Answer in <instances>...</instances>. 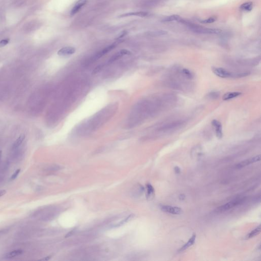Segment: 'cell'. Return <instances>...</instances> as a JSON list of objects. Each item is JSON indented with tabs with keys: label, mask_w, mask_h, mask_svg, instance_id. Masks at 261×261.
Masks as SVG:
<instances>
[{
	"label": "cell",
	"mask_w": 261,
	"mask_h": 261,
	"mask_svg": "<svg viewBox=\"0 0 261 261\" xmlns=\"http://www.w3.org/2000/svg\"><path fill=\"white\" fill-rule=\"evenodd\" d=\"M190 28L192 30V31L197 33L216 34L221 32V30L220 29L205 28L195 25H190Z\"/></svg>",
	"instance_id": "obj_1"
},
{
	"label": "cell",
	"mask_w": 261,
	"mask_h": 261,
	"mask_svg": "<svg viewBox=\"0 0 261 261\" xmlns=\"http://www.w3.org/2000/svg\"><path fill=\"white\" fill-rule=\"evenodd\" d=\"M212 71L216 76L221 78H228L233 76L231 72L222 67H212Z\"/></svg>",
	"instance_id": "obj_2"
},
{
	"label": "cell",
	"mask_w": 261,
	"mask_h": 261,
	"mask_svg": "<svg viewBox=\"0 0 261 261\" xmlns=\"http://www.w3.org/2000/svg\"><path fill=\"white\" fill-rule=\"evenodd\" d=\"M183 123L184 122L182 121H172L171 123L165 124V125L161 127L160 130L162 132H165V133L167 132H171L172 131L175 130L176 129L179 128L181 125H183Z\"/></svg>",
	"instance_id": "obj_3"
},
{
	"label": "cell",
	"mask_w": 261,
	"mask_h": 261,
	"mask_svg": "<svg viewBox=\"0 0 261 261\" xmlns=\"http://www.w3.org/2000/svg\"><path fill=\"white\" fill-rule=\"evenodd\" d=\"M241 200H235V201H230L229 203H225V205H221L219 207H217L216 211L219 213H222V212H225L228 210H230L233 207H234L238 204L240 203Z\"/></svg>",
	"instance_id": "obj_4"
},
{
	"label": "cell",
	"mask_w": 261,
	"mask_h": 261,
	"mask_svg": "<svg viewBox=\"0 0 261 261\" xmlns=\"http://www.w3.org/2000/svg\"><path fill=\"white\" fill-rule=\"evenodd\" d=\"M211 124L214 128L217 137L219 139L222 138L223 137V132L221 123L216 119H213L211 122Z\"/></svg>",
	"instance_id": "obj_5"
},
{
	"label": "cell",
	"mask_w": 261,
	"mask_h": 261,
	"mask_svg": "<svg viewBox=\"0 0 261 261\" xmlns=\"http://www.w3.org/2000/svg\"><path fill=\"white\" fill-rule=\"evenodd\" d=\"M161 209L163 212L170 213L172 214L180 215L182 213V210L180 207H172L170 205H162Z\"/></svg>",
	"instance_id": "obj_6"
},
{
	"label": "cell",
	"mask_w": 261,
	"mask_h": 261,
	"mask_svg": "<svg viewBox=\"0 0 261 261\" xmlns=\"http://www.w3.org/2000/svg\"><path fill=\"white\" fill-rule=\"evenodd\" d=\"M76 52V49L72 47H63L58 51V55L60 56H66L72 55Z\"/></svg>",
	"instance_id": "obj_7"
},
{
	"label": "cell",
	"mask_w": 261,
	"mask_h": 261,
	"mask_svg": "<svg viewBox=\"0 0 261 261\" xmlns=\"http://www.w3.org/2000/svg\"><path fill=\"white\" fill-rule=\"evenodd\" d=\"M150 15V14L148 12H144V11H138V12H129V13H127V14H121L120 16H118L119 18H125V17H128V16H139V17H147Z\"/></svg>",
	"instance_id": "obj_8"
},
{
	"label": "cell",
	"mask_w": 261,
	"mask_h": 261,
	"mask_svg": "<svg viewBox=\"0 0 261 261\" xmlns=\"http://www.w3.org/2000/svg\"><path fill=\"white\" fill-rule=\"evenodd\" d=\"M260 159H261V156H260V155H258V156H257L254 157L250 159H247V160H246L245 161L241 162V163H239L238 165H237V167L238 168H241L244 167L245 166L249 165L252 163H255V162H257L260 161Z\"/></svg>",
	"instance_id": "obj_9"
},
{
	"label": "cell",
	"mask_w": 261,
	"mask_h": 261,
	"mask_svg": "<svg viewBox=\"0 0 261 261\" xmlns=\"http://www.w3.org/2000/svg\"><path fill=\"white\" fill-rule=\"evenodd\" d=\"M131 54V52L127 49H121V51L111 57V58H110L109 60V62H113L115 61L118 60L119 58H121L124 55H129Z\"/></svg>",
	"instance_id": "obj_10"
},
{
	"label": "cell",
	"mask_w": 261,
	"mask_h": 261,
	"mask_svg": "<svg viewBox=\"0 0 261 261\" xmlns=\"http://www.w3.org/2000/svg\"><path fill=\"white\" fill-rule=\"evenodd\" d=\"M87 2V0H79L71 11V16H73L77 14L81 8L86 4Z\"/></svg>",
	"instance_id": "obj_11"
},
{
	"label": "cell",
	"mask_w": 261,
	"mask_h": 261,
	"mask_svg": "<svg viewBox=\"0 0 261 261\" xmlns=\"http://www.w3.org/2000/svg\"><path fill=\"white\" fill-rule=\"evenodd\" d=\"M241 94H242L240 92H228L223 95L222 99L223 100H230L232 99L236 98L241 96Z\"/></svg>",
	"instance_id": "obj_12"
},
{
	"label": "cell",
	"mask_w": 261,
	"mask_h": 261,
	"mask_svg": "<svg viewBox=\"0 0 261 261\" xmlns=\"http://www.w3.org/2000/svg\"><path fill=\"white\" fill-rule=\"evenodd\" d=\"M180 74L183 76L184 78L187 80H192L194 77V75L192 72L190 71L189 69L186 68H183L179 71Z\"/></svg>",
	"instance_id": "obj_13"
},
{
	"label": "cell",
	"mask_w": 261,
	"mask_h": 261,
	"mask_svg": "<svg viewBox=\"0 0 261 261\" xmlns=\"http://www.w3.org/2000/svg\"><path fill=\"white\" fill-rule=\"evenodd\" d=\"M196 237H197L196 236V235H193V236L190 238V239L189 240V241H188L183 246V247L181 248V249L179 250V252H183L184 250H186L187 249L190 247V246L193 245L194 244V243H195V242Z\"/></svg>",
	"instance_id": "obj_14"
},
{
	"label": "cell",
	"mask_w": 261,
	"mask_h": 261,
	"mask_svg": "<svg viewBox=\"0 0 261 261\" xmlns=\"http://www.w3.org/2000/svg\"><path fill=\"white\" fill-rule=\"evenodd\" d=\"M23 252V251L21 249H18V250H15L14 251H12L10 252H7L6 254L4 256V259H12L13 258H14L16 256H20L22 254Z\"/></svg>",
	"instance_id": "obj_15"
},
{
	"label": "cell",
	"mask_w": 261,
	"mask_h": 261,
	"mask_svg": "<svg viewBox=\"0 0 261 261\" xmlns=\"http://www.w3.org/2000/svg\"><path fill=\"white\" fill-rule=\"evenodd\" d=\"M36 24L35 21H31L30 22H28L26 24L24 25V31L26 32H31L33 31L36 29Z\"/></svg>",
	"instance_id": "obj_16"
},
{
	"label": "cell",
	"mask_w": 261,
	"mask_h": 261,
	"mask_svg": "<svg viewBox=\"0 0 261 261\" xmlns=\"http://www.w3.org/2000/svg\"><path fill=\"white\" fill-rule=\"evenodd\" d=\"M116 47V44H112L110 45L109 46L105 48L104 49L102 50V51L100 52L99 53L97 54L96 57V59H98L100 58L102 56H104L105 54H107L108 52H109L112 49H113L115 47Z\"/></svg>",
	"instance_id": "obj_17"
},
{
	"label": "cell",
	"mask_w": 261,
	"mask_h": 261,
	"mask_svg": "<svg viewBox=\"0 0 261 261\" xmlns=\"http://www.w3.org/2000/svg\"><path fill=\"white\" fill-rule=\"evenodd\" d=\"M260 232H261V226L260 225L258 228L252 231L249 234H248L246 236V239H251L252 238H254V237L258 235L260 233Z\"/></svg>",
	"instance_id": "obj_18"
},
{
	"label": "cell",
	"mask_w": 261,
	"mask_h": 261,
	"mask_svg": "<svg viewBox=\"0 0 261 261\" xmlns=\"http://www.w3.org/2000/svg\"><path fill=\"white\" fill-rule=\"evenodd\" d=\"M182 19L180 18V16L178 15H172V16H169L164 18L162 21L164 22H172V21H179L181 22V20Z\"/></svg>",
	"instance_id": "obj_19"
},
{
	"label": "cell",
	"mask_w": 261,
	"mask_h": 261,
	"mask_svg": "<svg viewBox=\"0 0 261 261\" xmlns=\"http://www.w3.org/2000/svg\"><path fill=\"white\" fill-rule=\"evenodd\" d=\"M25 138V135H23V134H22V135H21L20 136V137H18V138L16 140V141L14 142L13 146H12L13 148H14V149H16V148H18V146H20V144L22 143Z\"/></svg>",
	"instance_id": "obj_20"
},
{
	"label": "cell",
	"mask_w": 261,
	"mask_h": 261,
	"mask_svg": "<svg viewBox=\"0 0 261 261\" xmlns=\"http://www.w3.org/2000/svg\"><path fill=\"white\" fill-rule=\"evenodd\" d=\"M220 96V93L218 92H211L207 94V98L211 100H214L218 98Z\"/></svg>",
	"instance_id": "obj_21"
},
{
	"label": "cell",
	"mask_w": 261,
	"mask_h": 261,
	"mask_svg": "<svg viewBox=\"0 0 261 261\" xmlns=\"http://www.w3.org/2000/svg\"><path fill=\"white\" fill-rule=\"evenodd\" d=\"M252 6H253V4H252V2H247L242 5L240 8H241V9L244 10L250 11L252 10Z\"/></svg>",
	"instance_id": "obj_22"
},
{
	"label": "cell",
	"mask_w": 261,
	"mask_h": 261,
	"mask_svg": "<svg viewBox=\"0 0 261 261\" xmlns=\"http://www.w3.org/2000/svg\"><path fill=\"white\" fill-rule=\"evenodd\" d=\"M150 34L153 36H159L166 35L167 34V32L163 30H159L157 31L152 32Z\"/></svg>",
	"instance_id": "obj_23"
},
{
	"label": "cell",
	"mask_w": 261,
	"mask_h": 261,
	"mask_svg": "<svg viewBox=\"0 0 261 261\" xmlns=\"http://www.w3.org/2000/svg\"><path fill=\"white\" fill-rule=\"evenodd\" d=\"M146 188H147V197H149L152 196L153 194H154L155 190H154L153 187L150 184H147L146 185Z\"/></svg>",
	"instance_id": "obj_24"
},
{
	"label": "cell",
	"mask_w": 261,
	"mask_h": 261,
	"mask_svg": "<svg viewBox=\"0 0 261 261\" xmlns=\"http://www.w3.org/2000/svg\"><path fill=\"white\" fill-rule=\"evenodd\" d=\"M216 18L212 17V18L206 19L205 20H202L201 22L203 23V24H210V23L214 22L216 21Z\"/></svg>",
	"instance_id": "obj_25"
},
{
	"label": "cell",
	"mask_w": 261,
	"mask_h": 261,
	"mask_svg": "<svg viewBox=\"0 0 261 261\" xmlns=\"http://www.w3.org/2000/svg\"><path fill=\"white\" fill-rule=\"evenodd\" d=\"M9 39H5L0 41V47H3L9 43Z\"/></svg>",
	"instance_id": "obj_26"
},
{
	"label": "cell",
	"mask_w": 261,
	"mask_h": 261,
	"mask_svg": "<svg viewBox=\"0 0 261 261\" xmlns=\"http://www.w3.org/2000/svg\"><path fill=\"white\" fill-rule=\"evenodd\" d=\"M20 169H18L16 170L15 172H14V174H12V176H11V178H10V180H11V181H12V180H14V179H16V178H17V176H18V174H20Z\"/></svg>",
	"instance_id": "obj_27"
},
{
	"label": "cell",
	"mask_w": 261,
	"mask_h": 261,
	"mask_svg": "<svg viewBox=\"0 0 261 261\" xmlns=\"http://www.w3.org/2000/svg\"><path fill=\"white\" fill-rule=\"evenodd\" d=\"M7 232H8V230H7V229L0 230V237L2 236V235H3L5 234V233H7Z\"/></svg>",
	"instance_id": "obj_28"
},
{
	"label": "cell",
	"mask_w": 261,
	"mask_h": 261,
	"mask_svg": "<svg viewBox=\"0 0 261 261\" xmlns=\"http://www.w3.org/2000/svg\"><path fill=\"white\" fill-rule=\"evenodd\" d=\"M174 172H176V174H180V172H181V169H180V168L179 167H178V166L174 167Z\"/></svg>",
	"instance_id": "obj_29"
},
{
	"label": "cell",
	"mask_w": 261,
	"mask_h": 261,
	"mask_svg": "<svg viewBox=\"0 0 261 261\" xmlns=\"http://www.w3.org/2000/svg\"><path fill=\"white\" fill-rule=\"evenodd\" d=\"M6 193V191L5 190H0V197H2L3 195H4Z\"/></svg>",
	"instance_id": "obj_30"
},
{
	"label": "cell",
	"mask_w": 261,
	"mask_h": 261,
	"mask_svg": "<svg viewBox=\"0 0 261 261\" xmlns=\"http://www.w3.org/2000/svg\"><path fill=\"white\" fill-rule=\"evenodd\" d=\"M127 32H123V33H121V35L119 36L118 38H117V39H120V38H122V37H123V36H125V35L127 34Z\"/></svg>",
	"instance_id": "obj_31"
},
{
	"label": "cell",
	"mask_w": 261,
	"mask_h": 261,
	"mask_svg": "<svg viewBox=\"0 0 261 261\" xmlns=\"http://www.w3.org/2000/svg\"><path fill=\"white\" fill-rule=\"evenodd\" d=\"M179 199H180L182 200V201L184 200L185 199V195L184 194H181L180 195V197H179Z\"/></svg>",
	"instance_id": "obj_32"
},
{
	"label": "cell",
	"mask_w": 261,
	"mask_h": 261,
	"mask_svg": "<svg viewBox=\"0 0 261 261\" xmlns=\"http://www.w3.org/2000/svg\"><path fill=\"white\" fill-rule=\"evenodd\" d=\"M1 157H2V151H0V161L1 159Z\"/></svg>",
	"instance_id": "obj_33"
}]
</instances>
